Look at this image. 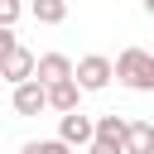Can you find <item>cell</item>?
<instances>
[{"label": "cell", "instance_id": "6da1fadb", "mask_svg": "<svg viewBox=\"0 0 154 154\" xmlns=\"http://www.w3.org/2000/svg\"><path fill=\"white\" fill-rule=\"evenodd\" d=\"M111 82L130 91H154V53L149 48H120L111 63Z\"/></svg>", "mask_w": 154, "mask_h": 154}, {"label": "cell", "instance_id": "7a4b0ae2", "mask_svg": "<svg viewBox=\"0 0 154 154\" xmlns=\"http://www.w3.org/2000/svg\"><path fill=\"white\" fill-rule=\"evenodd\" d=\"M72 82H77L82 91H106V87H111V58H106V53L77 58V63H72Z\"/></svg>", "mask_w": 154, "mask_h": 154}, {"label": "cell", "instance_id": "3957f363", "mask_svg": "<svg viewBox=\"0 0 154 154\" xmlns=\"http://www.w3.org/2000/svg\"><path fill=\"white\" fill-rule=\"evenodd\" d=\"M10 106H14V116H38V111H48V101H43V82H34V77L14 82V87H10Z\"/></svg>", "mask_w": 154, "mask_h": 154}, {"label": "cell", "instance_id": "277c9868", "mask_svg": "<svg viewBox=\"0 0 154 154\" xmlns=\"http://www.w3.org/2000/svg\"><path fill=\"white\" fill-rule=\"evenodd\" d=\"M0 77H5L10 87H14V82H24V77H34V53H29L19 38L0 53Z\"/></svg>", "mask_w": 154, "mask_h": 154}, {"label": "cell", "instance_id": "5b68a950", "mask_svg": "<svg viewBox=\"0 0 154 154\" xmlns=\"http://www.w3.org/2000/svg\"><path fill=\"white\" fill-rule=\"evenodd\" d=\"M58 140H63L67 149H82V144L91 140V116H82V106H77V111H63V116H58Z\"/></svg>", "mask_w": 154, "mask_h": 154}, {"label": "cell", "instance_id": "8992f818", "mask_svg": "<svg viewBox=\"0 0 154 154\" xmlns=\"http://www.w3.org/2000/svg\"><path fill=\"white\" fill-rule=\"evenodd\" d=\"M120 154H154V120H144V116H130V120H125Z\"/></svg>", "mask_w": 154, "mask_h": 154}, {"label": "cell", "instance_id": "52a82bcc", "mask_svg": "<svg viewBox=\"0 0 154 154\" xmlns=\"http://www.w3.org/2000/svg\"><path fill=\"white\" fill-rule=\"evenodd\" d=\"M43 101H48V111H58V116H63V111H77V106H82V87H77L72 77L48 82V87H43Z\"/></svg>", "mask_w": 154, "mask_h": 154}, {"label": "cell", "instance_id": "ba28073f", "mask_svg": "<svg viewBox=\"0 0 154 154\" xmlns=\"http://www.w3.org/2000/svg\"><path fill=\"white\" fill-rule=\"evenodd\" d=\"M63 77H72V58L67 53H43V58H34V82H63Z\"/></svg>", "mask_w": 154, "mask_h": 154}, {"label": "cell", "instance_id": "9c48e42d", "mask_svg": "<svg viewBox=\"0 0 154 154\" xmlns=\"http://www.w3.org/2000/svg\"><path fill=\"white\" fill-rule=\"evenodd\" d=\"M125 120H130V116H116V111L96 116V120H91V140H101V144H116V149H120V140H125Z\"/></svg>", "mask_w": 154, "mask_h": 154}, {"label": "cell", "instance_id": "30bf717a", "mask_svg": "<svg viewBox=\"0 0 154 154\" xmlns=\"http://www.w3.org/2000/svg\"><path fill=\"white\" fill-rule=\"evenodd\" d=\"M29 14H34L38 24H63V19H67V0H34Z\"/></svg>", "mask_w": 154, "mask_h": 154}, {"label": "cell", "instance_id": "8fae6325", "mask_svg": "<svg viewBox=\"0 0 154 154\" xmlns=\"http://www.w3.org/2000/svg\"><path fill=\"white\" fill-rule=\"evenodd\" d=\"M19 154H72V149H67V144H63V140L53 135V140H29V144H24Z\"/></svg>", "mask_w": 154, "mask_h": 154}, {"label": "cell", "instance_id": "7c38bea8", "mask_svg": "<svg viewBox=\"0 0 154 154\" xmlns=\"http://www.w3.org/2000/svg\"><path fill=\"white\" fill-rule=\"evenodd\" d=\"M19 14H24V0H0V29H14Z\"/></svg>", "mask_w": 154, "mask_h": 154}, {"label": "cell", "instance_id": "4fadbf2b", "mask_svg": "<svg viewBox=\"0 0 154 154\" xmlns=\"http://www.w3.org/2000/svg\"><path fill=\"white\" fill-rule=\"evenodd\" d=\"M82 149H87V154H120V149H116V144H101V140H87V144H82Z\"/></svg>", "mask_w": 154, "mask_h": 154}, {"label": "cell", "instance_id": "5bb4252c", "mask_svg": "<svg viewBox=\"0 0 154 154\" xmlns=\"http://www.w3.org/2000/svg\"><path fill=\"white\" fill-rule=\"evenodd\" d=\"M10 43H14V29H0V53H5Z\"/></svg>", "mask_w": 154, "mask_h": 154}, {"label": "cell", "instance_id": "9a60e30c", "mask_svg": "<svg viewBox=\"0 0 154 154\" xmlns=\"http://www.w3.org/2000/svg\"><path fill=\"white\" fill-rule=\"evenodd\" d=\"M140 5H144V10H149V14H154V0H140Z\"/></svg>", "mask_w": 154, "mask_h": 154}]
</instances>
